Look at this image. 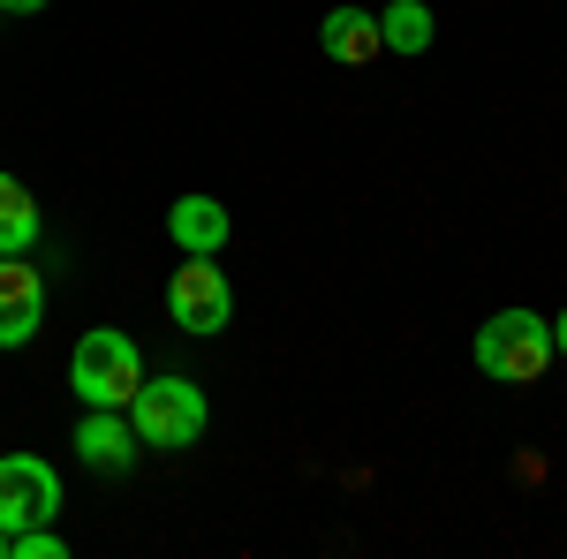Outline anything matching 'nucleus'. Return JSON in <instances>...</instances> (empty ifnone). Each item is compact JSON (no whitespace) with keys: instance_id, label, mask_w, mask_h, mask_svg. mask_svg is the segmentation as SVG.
<instances>
[{"instance_id":"nucleus-2","label":"nucleus","mask_w":567,"mask_h":559,"mask_svg":"<svg viewBox=\"0 0 567 559\" xmlns=\"http://www.w3.org/2000/svg\"><path fill=\"white\" fill-rule=\"evenodd\" d=\"M130 424H136V446L182 454V446L205 438L213 408H205V386H197V379H144L136 401H130Z\"/></svg>"},{"instance_id":"nucleus-14","label":"nucleus","mask_w":567,"mask_h":559,"mask_svg":"<svg viewBox=\"0 0 567 559\" xmlns=\"http://www.w3.org/2000/svg\"><path fill=\"white\" fill-rule=\"evenodd\" d=\"M553 355H567V310L553 318Z\"/></svg>"},{"instance_id":"nucleus-9","label":"nucleus","mask_w":567,"mask_h":559,"mask_svg":"<svg viewBox=\"0 0 567 559\" xmlns=\"http://www.w3.org/2000/svg\"><path fill=\"white\" fill-rule=\"evenodd\" d=\"M318 45H326L341 69H363L371 53H386V45H379V15H363V8H326V23H318Z\"/></svg>"},{"instance_id":"nucleus-3","label":"nucleus","mask_w":567,"mask_h":559,"mask_svg":"<svg viewBox=\"0 0 567 559\" xmlns=\"http://www.w3.org/2000/svg\"><path fill=\"white\" fill-rule=\"evenodd\" d=\"M69 386L84 393V408H130L136 386H144V355H136L130 333L99 325V333H84L76 355H69Z\"/></svg>"},{"instance_id":"nucleus-6","label":"nucleus","mask_w":567,"mask_h":559,"mask_svg":"<svg viewBox=\"0 0 567 559\" xmlns=\"http://www.w3.org/2000/svg\"><path fill=\"white\" fill-rule=\"evenodd\" d=\"M39 325H45V280H39V265L0 258V348L39 341Z\"/></svg>"},{"instance_id":"nucleus-5","label":"nucleus","mask_w":567,"mask_h":559,"mask_svg":"<svg viewBox=\"0 0 567 559\" xmlns=\"http://www.w3.org/2000/svg\"><path fill=\"white\" fill-rule=\"evenodd\" d=\"M167 318H175L182 333H219L227 318H235V288H227V272L213 258H189L167 280Z\"/></svg>"},{"instance_id":"nucleus-1","label":"nucleus","mask_w":567,"mask_h":559,"mask_svg":"<svg viewBox=\"0 0 567 559\" xmlns=\"http://www.w3.org/2000/svg\"><path fill=\"white\" fill-rule=\"evenodd\" d=\"M470 355H477L484 379L529 386V379H545V363H553V318H537V310H499V318L477 325Z\"/></svg>"},{"instance_id":"nucleus-11","label":"nucleus","mask_w":567,"mask_h":559,"mask_svg":"<svg viewBox=\"0 0 567 559\" xmlns=\"http://www.w3.org/2000/svg\"><path fill=\"white\" fill-rule=\"evenodd\" d=\"M432 8H424V0H393V8H379V45H386V53H424V45H432Z\"/></svg>"},{"instance_id":"nucleus-15","label":"nucleus","mask_w":567,"mask_h":559,"mask_svg":"<svg viewBox=\"0 0 567 559\" xmlns=\"http://www.w3.org/2000/svg\"><path fill=\"white\" fill-rule=\"evenodd\" d=\"M0 559H8V529H0Z\"/></svg>"},{"instance_id":"nucleus-7","label":"nucleus","mask_w":567,"mask_h":559,"mask_svg":"<svg viewBox=\"0 0 567 559\" xmlns=\"http://www.w3.org/2000/svg\"><path fill=\"white\" fill-rule=\"evenodd\" d=\"M144 454L136 446V424H130V408H84V424H76V462L99 476H122Z\"/></svg>"},{"instance_id":"nucleus-8","label":"nucleus","mask_w":567,"mask_h":559,"mask_svg":"<svg viewBox=\"0 0 567 559\" xmlns=\"http://www.w3.org/2000/svg\"><path fill=\"white\" fill-rule=\"evenodd\" d=\"M167 235H175L189 258H213V250H227L235 219H227L219 197H182V205H167Z\"/></svg>"},{"instance_id":"nucleus-4","label":"nucleus","mask_w":567,"mask_h":559,"mask_svg":"<svg viewBox=\"0 0 567 559\" xmlns=\"http://www.w3.org/2000/svg\"><path fill=\"white\" fill-rule=\"evenodd\" d=\"M61 515V476L39 454H0V529H39Z\"/></svg>"},{"instance_id":"nucleus-13","label":"nucleus","mask_w":567,"mask_h":559,"mask_svg":"<svg viewBox=\"0 0 567 559\" xmlns=\"http://www.w3.org/2000/svg\"><path fill=\"white\" fill-rule=\"evenodd\" d=\"M45 0H0V15H39Z\"/></svg>"},{"instance_id":"nucleus-10","label":"nucleus","mask_w":567,"mask_h":559,"mask_svg":"<svg viewBox=\"0 0 567 559\" xmlns=\"http://www.w3.org/2000/svg\"><path fill=\"white\" fill-rule=\"evenodd\" d=\"M39 242V205L16 174H0V258H23Z\"/></svg>"},{"instance_id":"nucleus-12","label":"nucleus","mask_w":567,"mask_h":559,"mask_svg":"<svg viewBox=\"0 0 567 559\" xmlns=\"http://www.w3.org/2000/svg\"><path fill=\"white\" fill-rule=\"evenodd\" d=\"M69 545H61V529L53 521H39V529H16L8 537V559H61Z\"/></svg>"}]
</instances>
